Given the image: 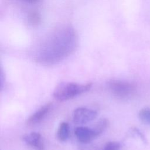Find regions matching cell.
<instances>
[{
    "label": "cell",
    "instance_id": "1",
    "mask_svg": "<svg viewBox=\"0 0 150 150\" xmlns=\"http://www.w3.org/2000/svg\"><path fill=\"white\" fill-rule=\"evenodd\" d=\"M77 35L71 26H62L45 38L36 50V59L43 64L57 63L70 54L77 45Z\"/></svg>",
    "mask_w": 150,
    "mask_h": 150
},
{
    "label": "cell",
    "instance_id": "2",
    "mask_svg": "<svg viewBox=\"0 0 150 150\" xmlns=\"http://www.w3.org/2000/svg\"><path fill=\"white\" fill-rule=\"evenodd\" d=\"M92 87L90 83L79 84L73 82H62L57 85L53 91V97L59 101L71 99L90 90Z\"/></svg>",
    "mask_w": 150,
    "mask_h": 150
},
{
    "label": "cell",
    "instance_id": "3",
    "mask_svg": "<svg viewBox=\"0 0 150 150\" xmlns=\"http://www.w3.org/2000/svg\"><path fill=\"white\" fill-rule=\"evenodd\" d=\"M108 86L111 93L120 98H128L135 91V87L132 84L119 80H110Z\"/></svg>",
    "mask_w": 150,
    "mask_h": 150
},
{
    "label": "cell",
    "instance_id": "4",
    "mask_svg": "<svg viewBox=\"0 0 150 150\" xmlns=\"http://www.w3.org/2000/svg\"><path fill=\"white\" fill-rule=\"evenodd\" d=\"M97 112L93 110L85 107H79L74 110L73 114V121L77 124H84L94 120Z\"/></svg>",
    "mask_w": 150,
    "mask_h": 150
},
{
    "label": "cell",
    "instance_id": "5",
    "mask_svg": "<svg viewBox=\"0 0 150 150\" xmlns=\"http://www.w3.org/2000/svg\"><path fill=\"white\" fill-rule=\"evenodd\" d=\"M22 139L35 150H45V145L42 135L37 132H32L22 136Z\"/></svg>",
    "mask_w": 150,
    "mask_h": 150
},
{
    "label": "cell",
    "instance_id": "6",
    "mask_svg": "<svg viewBox=\"0 0 150 150\" xmlns=\"http://www.w3.org/2000/svg\"><path fill=\"white\" fill-rule=\"evenodd\" d=\"M74 135L77 140L82 143L90 142L97 137L93 128L81 126L75 128Z\"/></svg>",
    "mask_w": 150,
    "mask_h": 150
},
{
    "label": "cell",
    "instance_id": "7",
    "mask_svg": "<svg viewBox=\"0 0 150 150\" xmlns=\"http://www.w3.org/2000/svg\"><path fill=\"white\" fill-rule=\"evenodd\" d=\"M52 107V104L51 103H47L42 106L28 118L27 124L28 125H34L39 123L49 112Z\"/></svg>",
    "mask_w": 150,
    "mask_h": 150
},
{
    "label": "cell",
    "instance_id": "8",
    "mask_svg": "<svg viewBox=\"0 0 150 150\" xmlns=\"http://www.w3.org/2000/svg\"><path fill=\"white\" fill-rule=\"evenodd\" d=\"M57 138L60 142L66 141L70 135V126L66 122H62L60 124L57 131Z\"/></svg>",
    "mask_w": 150,
    "mask_h": 150
},
{
    "label": "cell",
    "instance_id": "9",
    "mask_svg": "<svg viewBox=\"0 0 150 150\" xmlns=\"http://www.w3.org/2000/svg\"><path fill=\"white\" fill-rule=\"evenodd\" d=\"M108 122L106 119H101L100 120L96 126L93 128L97 136L100 135L107 127Z\"/></svg>",
    "mask_w": 150,
    "mask_h": 150
},
{
    "label": "cell",
    "instance_id": "10",
    "mask_svg": "<svg viewBox=\"0 0 150 150\" xmlns=\"http://www.w3.org/2000/svg\"><path fill=\"white\" fill-rule=\"evenodd\" d=\"M140 120L145 123L150 124V108L142 109L138 114Z\"/></svg>",
    "mask_w": 150,
    "mask_h": 150
},
{
    "label": "cell",
    "instance_id": "11",
    "mask_svg": "<svg viewBox=\"0 0 150 150\" xmlns=\"http://www.w3.org/2000/svg\"><path fill=\"white\" fill-rule=\"evenodd\" d=\"M120 144L116 141H110L107 142L101 150H119Z\"/></svg>",
    "mask_w": 150,
    "mask_h": 150
},
{
    "label": "cell",
    "instance_id": "12",
    "mask_svg": "<svg viewBox=\"0 0 150 150\" xmlns=\"http://www.w3.org/2000/svg\"><path fill=\"white\" fill-rule=\"evenodd\" d=\"M29 19L30 20V22L31 23H33V24L35 23V24H36L38 23H39V22L40 17H39V14L38 13L32 12L29 15Z\"/></svg>",
    "mask_w": 150,
    "mask_h": 150
},
{
    "label": "cell",
    "instance_id": "13",
    "mask_svg": "<svg viewBox=\"0 0 150 150\" xmlns=\"http://www.w3.org/2000/svg\"><path fill=\"white\" fill-rule=\"evenodd\" d=\"M27 1H28L29 2H35V1H37V0H27Z\"/></svg>",
    "mask_w": 150,
    "mask_h": 150
}]
</instances>
